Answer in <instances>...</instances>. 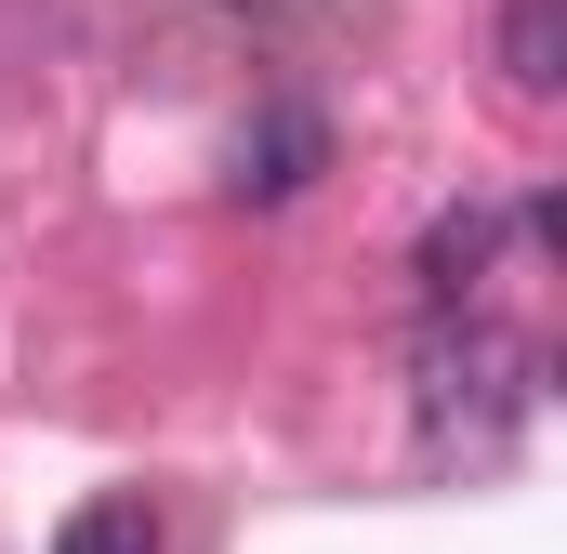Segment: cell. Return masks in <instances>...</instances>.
<instances>
[{"label":"cell","instance_id":"obj_1","mask_svg":"<svg viewBox=\"0 0 567 554\" xmlns=\"http://www.w3.org/2000/svg\"><path fill=\"white\" fill-rule=\"evenodd\" d=\"M410 422L435 475H502L542 422V343L488 304H449L410 330Z\"/></svg>","mask_w":567,"mask_h":554},{"label":"cell","instance_id":"obj_2","mask_svg":"<svg viewBox=\"0 0 567 554\" xmlns=\"http://www.w3.org/2000/svg\"><path fill=\"white\" fill-rule=\"evenodd\" d=\"M515 252H555V198H449L423 225V304H488Z\"/></svg>","mask_w":567,"mask_h":554},{"label":"cell","instance_id":"obj_3","mask_svg":"<svg viewBox=\"0 0 567 554\" xmlns=\"http://www.w3.org/2000/svg\"><path fill=\"white\" fill-rule=\"evenodd\" d=\"M317 172H330V120L317 106H251V133L225 145V185L238 198H303Z\"/></svg>","mask_w":567,"mask_h":554},{"label":"cell","instance_id":"obj_4","mask_svg":"<svg viewBox=\"0 0 567 554\" xmlns=\"http://www.w3.org/2000/svg\"><path fill=\"white\" fill-rule=\"evenodd\" d=\"M502 93L515 106L567 93V0H502Z\"/></svg>","mask_w":567,"mask_h":554},{"label":"cell","instance_id":"obj_5","mask_svg":"<svg viewBox=\"0 0 567 554\" xmlns=\"http://www.w3.org/2000/svg\"><path fill=\"white\" fill-rule=\"evenodd\" d=\"M53 554H158V515H145L133 489H106V502H80V515L53 529Z\"/></svg>","mask_w":567,"mask_h":554},{"label":"cell","instance_id":"obj_6","mask_svg":"<svg viewBox=\"0 0 567 554\" xmlns=\"http://www.w3.org/2000/svg\"><path fill=\"white\" fill-rule=\"evenodd\" d=\"M225 27H251V40H330V27H357L370 0H212Z\"/></svg>","mask_w":567,"mask_h":554}]
</instances>
